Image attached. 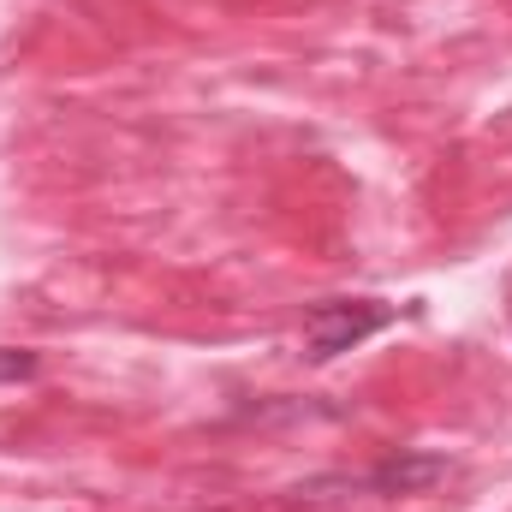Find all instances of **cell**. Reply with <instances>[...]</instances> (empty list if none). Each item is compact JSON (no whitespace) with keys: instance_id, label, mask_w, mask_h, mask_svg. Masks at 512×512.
<instances>
[{"instance_id":"cell-1","label":"cell","mask_w":512,"mask_h":512,"mask_svg":"<svg viewBox=\"0 0 512 512\" xmlns=\"http://www.w3.org/2000/svg\"><path fill=\"white\" fill-rule=\"evenodd\" d=\"M387 322H393V304H382V298H328V304H310V316H304V352L316 364H328V358L364 346L370 334H382Z\"/></svg>"},{"instance_id":"cell-2","label":"cell","mask_w":512,"mask_h":512,"mask_svg":"<svg viewBox=\"0 0 512 512\" xmlns=\"http://www.w3.org/2000/svg\"><path fill=\"white\" fill-rule=\"evenodd\" d=\"M441 477H453V459H441V453H393L364 477V489H376V495H423Z\"/></svg>"},{"instance_id":"cell-3","label":"cell","mask_w":512,"mask_h":512,"mask_svg":"<svg viewBox=\"0 0 512 512\" xmlns=\"http://www.w3.org/2000/svg\"><path fill=\"white\" fill-rule=\"evenodd\" d=\"M36 376V352H12L0 346V382H30Z\"/></svg>"}]
</instances>
